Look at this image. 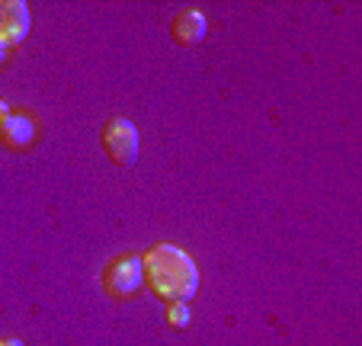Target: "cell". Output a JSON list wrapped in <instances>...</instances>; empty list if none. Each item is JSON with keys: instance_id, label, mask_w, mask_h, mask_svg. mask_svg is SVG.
<instances>
[{"instance_id": "cell-7", "label": "cell", "mask_w": 362, "mask_h": 346, "mask_svg": "<svg viewBox=\"0 0 362 346\" xmlns=\"http://www.w3.org/2000/svg\"><path fill=\"white\" fill-rule=\"evenodd\" d=\"M167 324L177 327V330H183V327L189 324V305H186V301H173V305H167Z\"/></svg>"}, {"instance_id": "cell-10", "label": "cell", "mask_w": 362, "mask_h": 346, "mask_svg": "<svg viewBox=\"0 0 362 346\" xmlns=\"http://www.w3.org/2000/svg\"><path fill=\"white\" fill-rule=\"evenodd\" d=\"M7 64V48H0V68Z\"/></svg>"}, {"instance_id": "cell-2", "label": "cell", "mask_w": 362, "mask_h": 346, "mask_svg": "<svg viewBox=\"0 0 362 346\" xmlns=\"http://www.w3.org/2000/svg\"><path fill=\"white\" fill-rule=\"evenodd\" d=\"M100 144L116 167H135L138 163V129L122 115L110 119L100 129Z\"/></svg>"}, {"instance_id": "cell-3", "label": "cell", "mask_w": 362, "mask_h": 346, "mask_svg": "<svg viewBox=\"0 0 362 346\" xmlns=\"http://www.w3.org/2000/svg\"><path fill=\"white\" fill-rule=\"evenodd\" d=\"M100 279H103V289H106V295H112L116 301L132 299V295L141 289V282H144L141 257H138V253H122V257L110 260Z\"/></svg>"}, {"instance_id": "cell-6", "label": "cell", "mask_w": 362, "mask_h": 346, "mask_svg": "<svg viewBox=\"0 0 362 346\" xmlns=\"http://www.w3.org/2000/svg\"><path fill=\"white\" fill-rule=\"evenodd\" d=\"M205 33H209V20H205V13L196 7L177 13L170 23V35L177 45H199V42L205 39Z\"/></svg>"}, {"instance_id": "cell-9", "label": "cell", "mask_w": 362, "mask_h": 346, "mask_svg": "<svg viewBox=\"0 0 362 346\" xmlns=\"http://www.w3.org/2000/svg\"><path fill=\"white\" fill-rule=\"evenodd\" d=\"M0 346H23L20 340H0Z\"/></svg>"}, {"instance_id": "cell-5", "label": "cell", "mask_w": 362, "mask_h": 346, "mask_svg": "<svg viewBox=\"0 0 362 346\" xmlns=\"http://www.w3.org/2000/svg\"><path fill=\"white\" fill-rule=\"evenodd\" d=\"M0 138L10 151H29L35 144V119L26 109H10L4 125H0Z\"/></svg>"}, {"instance_id": "cell-8", "label": "cell", "mask_w": 362, "mask_h": 346, "mask_svg": "<svg viewBox=\"0 0 362 346\" xmlns=\"http://www.w3.org/2000/svg\"><path fill=\"white\" fill-rule=\"evenodd\" d=\"M7 113H10V106L4 100H0V125H4V119H7Z\"/></svg>"}, {"instance_id": "cell-1", "label": "cell", "mask_w": 362, "mask_h": 346, "mask_svg": "<svg viewBox=\"0 0 362 346\" xmlns=\"http://www.w3.org/2000/svg\"><path fill=\"white\" fill-rule=\"evenodd\" d=\"M141 270H144V282H148L151 295H158L167 305L189 301L199 289V270L192 263V257L173 244L148 247L141 257Z\"/></svg>"}, {"instance_id": "cell-4", "label": "cell", "mask_w": 362, "mask_h": 346, "mask_svg": "<svg viewBox=\"0 0 362 346\" xmlns=\"http://www.w3.org/2000/svg\"><path fill=\"white\" fill-rule=\"evenodd\" d=\"M33 29V10L23 0H0V48H13Z\"/></svg>"}]
</instances>
